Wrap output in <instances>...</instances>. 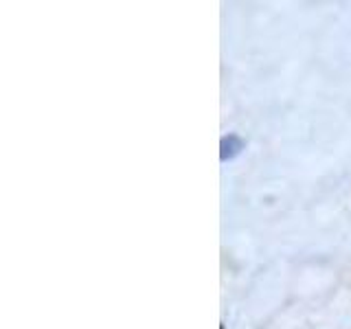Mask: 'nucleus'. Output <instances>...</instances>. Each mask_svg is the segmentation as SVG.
<instances>
[{
    "label": "nucleus",
    "mask_w": 351,
    "mask_h": 329,
    "mask_svg": "<svg viewBox=\"0 0 351 329\" xmlns=\"http://www.w3.org/2000/svg\"><path fill=\"white\" fill-rule=\"evenodd\" d=\"M241 147H244V143H241L237 136H228V138H224V141H222V160L237 156V154L241 151Z\"/></svg>",
    "instance_id": "nucleus-1"
}]
</instances>
